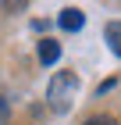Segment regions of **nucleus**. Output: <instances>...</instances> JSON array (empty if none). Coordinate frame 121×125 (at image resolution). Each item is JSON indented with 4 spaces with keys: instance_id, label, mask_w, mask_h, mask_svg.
I'll use <instances>...</instances> for the list:
<instances>
[{
    "instance_id": "f257e3e1",
    "label": "nucleus",
    "mask_w": 121,
    "mask_h": 125,
    "mask_svg": "<svg viewBox=\"0 0 121 125\" xmlns=\"http://www.w3.org/2000/svg\"><path fill=\"white\" fill-rule=\"evenodd\" d=\"M75 89H78V75H75V72H57V75L50 79V89H47L50 107H54V111H68Z\"/></svg>"
},
{
    "instance_id": "f03ea898",
    "label": "nucleus",
    "mask_w": 121,
    "mask_h": 125,
    "mask_svg": "<svg viewBox=\"0 0 121 125\" xmlns=\"http://www.w3.org/2000/svg\"><path fill=\"white\" fill-rule=\"evenodd\" d=\"M82 11H78V7H64V11H61V18H57V25H61V29H68V32H78V29H82Z\"/></svg>"
},
{
    "instance_id": "7ed1b4c3",
    "label": "nucleus",
    "mask_w": 121,
    "mask_h": 125,
    "mask_svg": "<svg viewBox=\"0 0 121 125\" xmlns=\"http://www.w3.org/2000/svg\"><path fill=\"white\" fill-rule=\"evenodd\" d=\"M57 57H61V43L57 39H43L39 43V64H54Z\"/></svg>"
},
{
    "instance_id": "20e7f679",
    "label": "nucleus",
    "mask_w": 121,
    "mask_h": 125,
    "mask_svg": "<svg viewBox=\"0 0 121 125\" xmlns=\"http://www.w3.org/2000/svg\"><path fill=\"white\" fill-rule=\"evenodd\" d=\"M103 36H107V43H111V50H114V54L121 57V21H111Z\"/></svg>"
},
{
    "instance_id": "39448f33",
    "label": "nucleus",
    "mask_w": 121,
    "mask_h": 125,
    "mask_svg": "<svg viewBox=\"0 0 121 125\" xmlns=\"http://www.w3.org/2000/svg\"><path fill=\"white\" fill-rule=\"evenodd\" d=\"M82 125H118V122H114L111 115H93V118H85Z\"/></svg>"
},
{
    "instance_id": "423d86ee",
    "label": "nucleus",
    "mask_w": 121,
    "mask_h": 125,
    "mask_svg": "<svg viewBox=\"0 0 121 125\" xmlns=\"http://www.w3.org/2000/svg\"><path fill=\"white\" fill-rule=\"evenodd\" d=\"M7 115H11V104L7 96H0V125H7Z\"/></svg>"
}]
</instances>
